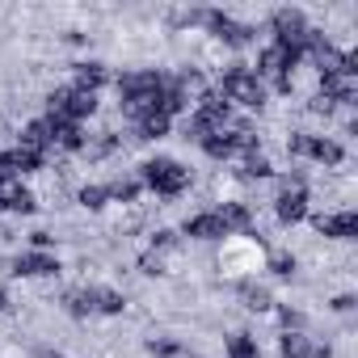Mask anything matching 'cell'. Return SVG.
Wrapping results in <instances>:
<instances>
[{"label":"cell","instance_id":"obj_1","mask_svg":"<svg viewBox=\"0 0 358 358\" xmlns=\"http://www.w3.org/2000/svg\"><path fill=\"white\" fill-rule=\"evenodd\" d=\"M215 93H220L228 106H245V110H262V106L270 101L266 85H262V80L253 76V68H245V64H228Z\"/></svg>","mask_w":358,"mask_h":358},{"label":"cell","instance_id":"obj_2","mask_svg":"<svg viewBox=\"0 0 358 358\" xmlns=\"http://www.w3.org/2000/svg\"><path fill=\"white\" fill-rule=\"evenodd\" d=\"M139 182L148 190H156L160 199H177V194L190 186V169L177 164V160H169V156H156V160H143L139 164Z\"/></svg>","mask_w":358,"mask_h":358},{"label":"cell","instance_id":"obj_3","mask_svg":"<svg viewBox=\"0 0 358 358\" xmlns=\"http://www.w3.org/2000/svg\"><path fill=\"white\" fill-rule=\"evenodd\" d=\"M303 59V47H278V43H270L266 51H257V68H253V76L262 80V76H291L295 72V64Z\"/></svg>","mask_w":358,"mask_h":358},{"label":"cell","instance_id":"obj_4","mask_svg":"<svg viewBox=\"0 0 358 358\" xmlns=\"http://www.w3.org/2000/svg\"><path fill=\"white\" fill-rule=\"evenodd\" d=\"M270 26H274V43L278 47H303V38L312 30L308 17H303V9H274Z\"/></svg>","mask_w":358,"mask_h":358},{"label":"cell","instance_id":"obj_5","mask_svg":"<svg viewBox=\"0 0 358 358\" xmlns=\"http://www.w3.org/2000/svg\"><path fill=\"white\" fill-rule=\"evenodd\" d=\"M312 228L324 241H354L358 236V211L341 207V211H329V215H312Z\"/></svg>","mask_w":358,"mask_h":358},{"label":"cell","instance_id":"obj_6","mask_svg":"<svg viewBox=\"0 0 358 358\" xmlns=\"http://www.w3.org/2000/svg\"><path fill=\"white\" fill-rule=\"evenodd\" d=\"M17 148H30V152L55 148V127H51V118H47V114H43V118H30V122L17 131Z\"/></svg>","mask_w":358,"mask_h":358},{"label":"cell","instance_id":"obj_7","mask_svg":"<svg viewBox=\"0 0 358 358\" xmlns=\"http://www.w3.org/2000/svg\"><path fill=\"white\" fill-rule=\"evenodd\" d=\"M274 215H278L282 228L308 220V190H278V199H274Z\"/></svg>","mask_w":358,"mask_h":358},{"label":"cell","instance_id":"obj_8","mask_svg":"<svg viewBox=\"0 0 358 358\" xmlns=\"http://www.w3.org/2000/svg\"><path fill=\"white\" fill-rule=\"evenodd\" d=\"M182 236H190V241H228V228L220 224L215 211H203V215H190L182 224Z\"/></svg>","mask_w":358,"mask_h":358},{"label":"cell","instance_id":"obj_9","mask_svg":"<svg viewBox=\"0 0 358 358\" xmlns=\"http://www.w3.org/2000/svg\"><path fill=\"white\" fill-rule=\"evenodd\" d=\"M13 274L17 278H55L59 262H55V253H22L13 262Z\"/></svg>","mask_w":358,"mask_h":358},{"label":"cell","instance_id":"obj_10","mask_svg":"<svg viewBox=\"0 0 358 358\" xmlns=\"http://www.w3.org/2000/svg\"><path fill=\"white\" fill-rule=\"evenodd\" d=\"M303 156H308V160H316V164H324V169H337V164L345 160L341 143H337V139H329V135H308Z\"/></svg>","mask_w":358,"mask_h":358},{"label":"cell","instance_id":"obj_11","mask_svg":"<svg viewBox=\"0 0 358 358\" xmlns=\"http://www.w3.org/2000/svg\"><path fill=\"white\" fill-rule=\"evenodd\" d=\"M215 215H220V224L228 228V236H232V232H253V211H249V203H241V199H224V203L215 207Z\"/></svg>","mask_w":358,"mask_h":358},{"label":"cell","instance_id":"obj_12","mask_svg":"<svg viewBox=\"0 0 358 358\" xmlns=\"http://www.w3.org/2000/svg\"><path fill=\"white\" fill-rule=\"evenodd\" d=\"M72 72H76V85L72 89H85V93H97L110 80L106 64H97V59H80V64H72Z\"/></svg>","mask_w":358,"mask_h":358},{"label":"cell","instance_id":"obj_13","mask_svg":"<svg viewBox=\"0 0 358 358\" xmlns=\"http://www.w3.org/2000/svg\"><path fill=\"white\" fill-rule=\"evenodd\" d=\"M93 312H101V316H122V312H127V295L114 291V287H93Z\"/></svg>","mask_w":358,"mask_h":358},{"label":"cell","instance_id":"obj_14","mask_svg":"<svg viewBox=\"0 0 358 358\" xmlns=\"http://www.w3.org/2000/svg\"><path fill=\"white\" fill-rule=\"evenodd\" d=\"M278 354H282V358H312V354H316V341H312L303 329H299V333H282V337H278Z\"/></svg>","mask_w":358,"mask_h":358},{"label":"cell","instance_id":"obj_15","mask_svg":"<svg viewBox=\"0 0 358 358\" xmlns=\"http://www.w3.org/2000/svg\"><path fill=\"white\" fill-rule=\"evenodd\" d=\"M106 194H110V203L135 207V203H139V194H143V182H139V177H118V182H110V186H106Z\"/></svg>","mask_w":358,"mask_h":358},{"label":"cell","instance_id":"obj_16","mask_svg":"<svg viewBox=\"0 0 358 358\" xmlns=\"http://www.w3.org/2000/svg\"><path fill=\"white\" fill-rule=\"evenodd\" d=\"M241 303H245L249 312H274V295H270L266 287H257L253 278L241 282Z\"/></svg>","mask_w":358,"mask_h":358},{"label":"cell","instance_id":"obj_17","mask_svg":"<svg viewBox=\"0 0 358 358\" xmlns=\"http://www.w3.org/2000/svg\"><path fill=\"white\" fill-rule=\"evenodd\" d=\"M169 127H173V118H164L160 110H152V114H143V118L135 122V139H164Z\"/></svg>","mask_w":358,"mask_h":358},{"label":"cell","instance_id":"obj_18","mask_svg":"<svg viewBox=\"0 0 358 358\" xmlns=\"http://www.w3.org/2000/svg\"><path fill=\"white\" fill-rule=\"evenodd\" d=\"M266 177H274V164L266 152H249L245 156V169H241V182H266Z\"/></svg>","mask_w":358,"mask_h":358},{"label":"cell","instance_id":"obj_19","mask_svg":"<svg viewBox=\"0 0 358 358\" xmlns=\"http://www.w3.org/2000/svg\"><path fill=\"white\" fill-rule=\"evenodd\" d=\"M224 350H228V358H262V345H257L253 333H232V337H224Z\"/></svg>","mask_w":358,"mask_h":358},{"label":"cell","instance_id":"obj_20","mask_svg":"<svg viewBox=\"0 0 358 358\" xmlns=\"http://www.w3.org/2000/svg\"><path fill=\"white\" fill-rule=\"evenodd\" d=\"M199 148H203V152H207V156H211V160H220V164H224V160H232V156H236V152H232V143H228V135H224V131H215V135H203V139H199Z\"/></svg>","mask_w":358,"mask_h":358},{"label":"cell","instance_id":"obj_21","mask_svg":"<svg viewBox=\"0 0 358 358\" xmlns=\"http://www.w3.org/2000/svg\"><path fill=\"white\" fill-rule=\"evenodd\" d=\"M148 245H152V253L164 257V253H173L177 245H182V236H177L173 228H152V232H148Z\"/></svg>","mask_w":358,"mask_h":358},{"label":"cell","instance_id":"obj_22","mask_svg":"<svg viewBox=\"0 0 358 358\" xmlns=\"http://www.w3.org/2000/svg\"><path fill=\"white\" fill-rule=\"evenodd\" d=\"M76 203H80L85 211H106L110 194H106V186H80V190H76Z\"/></svg>","mask_w":358,"mask_h":358},{"label":"cell","instance_id":"obj_23","mask_svg":"<svg viewBox=\"0 0 358 358\" xmlns=\"http://www.w3.org/2000/svg\"><path fill=\"white\" fill-rule=\"evenodd\" d=\"M148 354L152 358H182V341L177 337H148Z\"/></svg>","mask_w":358,"mask_h":358},{"label":"cell","instance_id":"obj_24","mask_svg":"<svg viewBox=\"0 0 358 358\" xmlns=\"http://www.w3.org/2000/svg\"><path fill=\"white\" fill-rule=\"evenodd\" d=\"M295 266H299V262H295L291 253H270V262H266V270H270L274 278H291V274H295Z\"/></svg>","mask_w":358,"mask_h":358},{"label":"cell","instance_id":"obj_25","mask_svg":"<svg viewBox=\"0 0 358 358\" xmlns=\"http://www.w3.org/2000/svg\"><path fill=\"white\" fill-rule=\"evenodd\" d=\"M278 324H282V333H299V329H303V312L291 308V303H282V308H278Z\"/></svg>","mask_w":358,"mask_h":358},{"label":"cell","instance_id":"obj_26","mask_svg":"<svg viewBox=\"0 0 358 358\" xmlns=\"http://www.w3.org/2000/svg\"><path fill=\"white\" fill-rule=\"evenodd\" d=\"M139 270H143V274H148V278H160V274H164V257H160V253H152V249H148V253H143V257H139Z\"/></svg>","mask_w":358,"mask_h":358},{"label":"cell","instance_id":"obj_27","mask_svg":"<svg viewBox=\"0 0 358 358\" xmlns=\"http://www.w3.org/2000/svg\"><path fill=\"white\" fill-rule=\"evenodd\" d=\"M329 308H333V312H354V295H333Z\"/></svg>","mask_w":358,"mask_h":358},{"label":"cell","instance_id":"obj_28","mask_svg":"<svg viewBox=\"0 0 358 358\" xmlns=\"http://www.w3.org/2000/svg\"><path fill=\"white\" fill-rule=\"evenodd\" d=\"M9 308H13V299H9V291H5V287H0V312H9Z\"/></svg>","mask_w":358,"mask_h":358},{"label":"cell","instance_id":"obj_29","mask_svg":"<svg viewBox=\"0 0 358 358\" xmlns=\"http://www.w3.org/2000/svg\"><path fill=\"white\" fill-rule=\"evenodd\" d=\"M43 358H68V354H43Z\"/></svg>","mask_w":358,"mask_h":358},{"label":"cell","instance_id":"obj_30","mask_svg":"<svg viewBox=\"0 0 358 358\" xmlns=\"http://www.w3.org/2000/svg\"><path fill=\"white\" fill-rule=\"evenodd\" d=\"M0 211H5V190H0Z\"/></svg>","mask_w":358,"mask_h":358}]
</instances>
